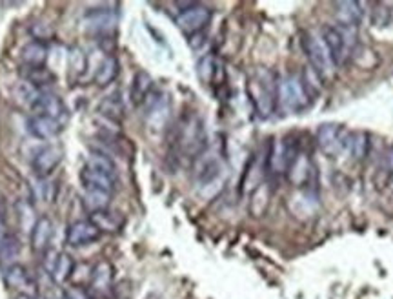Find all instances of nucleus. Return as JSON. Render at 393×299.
I'll return each instance as SVG.
<instances>
[{"mask_svg": "<svg viewBox=\"0 0 393 299\" xmlns=\"http://www.w3.org/2000/svg\"><path fill=\"white\" fill-rule=\"evenodd\" d=\"M250 103L261 119H270L279 106V77L266 68H257L246 86Z\"/></svg>", "mask_w": 393, "mask_h": 299, "instance_id": "f257e3e1", "label": "nucleus"}, {"mask_svg": "<svg viewBox=\"0 0 393 299\" xmlns=\"http://www.w3.org/2000/svg\"><path fill=\"white\" fill-rule=\"evenodd\" d=\"M207 133L199 115L188 113L177 123L173 133V150L178 159L197 161L206 152Z\"/></svg>", "mask_w": 393, "mask_h": 299, "instance_id": "f03ea898", "label": "nucleus"}, {"mask_svg": "<svg viewBox=\"0 0 393 299\" xmlns=\"http://www.w3.org/2000/svg\"><path fill=\"white\" fill-rule=\"evenodd\" d=\"M335 66L344 64L351 59V53L357 47V31L353 28L326 26L321 33Z\"/></svg>", "mask_w": 393, "mask_h": 299, "instance_id": "7ed1b4c3", "label": "nucleus"}, {"mask_svg": "<svg viewBox=\"0 0 393 299\" xmlns=\"http://www.w3.org/2000/svg\"><path fill=\"white\" fill-rule=\"evenodd\" d=\"M302 50H304L306 53V59L309 60V68L317 73L322 81L334 77L337 66H335L334 59H331L330 52H328V47H326L321 35L306 31V33L302 35Z\"/></svg>", "mask_w": 393, "mask_h": 299, "instance_id": "20e7f679", "label": "nucleus"}, {"mask_svg": "<svg viewBox=\"0 0 393 299\" xmlns=\"http://www.w3.org/2000/svg\"><path fill=\"white\" fill-rule=\"evenodd\" d=\"M312 95L306 91L299 75H284L279 79V104L290 113H302L312 106Z\"/></svg>", "mask_w": 393, "mask_h": 299, "instance_id": "39448f33", "label": "nucleus"}, {"mask_svg": "<svg viewBox=\"0 0 393 299\" xmlns=\"http://www.w3.org/2000/svg\"><path fill=\"white\" fill-rule=\"evenodd\" d=\"M181 13L177 15L175 22H177L178 30L182 33H186L188 37L195 33L206 30V26L212 22L213 11L204 4H195V2H188V4H181Z\"/></svg>", "mask_w": 393, "mask_h": 299, "instance_id": "423d86ee", "label": "nucleus"}, {"mask_svg": "<svg viewBox=\"0 0 393 299\" xmlns=\"http://www.w3.org/2000/svg\"><path fill=\"white\" fill-rule=\"evenodd\" d=\"M350 132L337 123H324L317 130V145L321 152L328 157H338L344 150H348Z\"/></svg>", "mask_w": 393, "mask_h": 299, "instance_id": "0eeeda50", "label": "nucleus"}, {"mask_svg": "<svg viewBox=\"0 0 393 299\" xmlns=\"http://www.w3.org/2000/svg\"><path fill=\"white\" fill-rule=\"evenodd\" d=\"M144 106H146V123L149 124V128L156 132L164 128L169 119V110H171L168 95L153 90Z\"/></svg>", "mask_w": 393, "mask_h": 299, "instance_id": "6e6552de", "label": "nucleus"}, {"mask_svg": "<svg viewBox=\"0 0 393 299\" xmlns=\"http://www.w3.org/2000/svg\"><path fill=\"white\" fill-rule=\"evenodd\" d=\"M62 157L64 152L59 145H47L35 154L33 161H31V168H33L38 179H47L59 168V164L62 163Z\"/></svg>", "mask_w": 393, "mask_h": 299, "instance_id": "1a4fd4ad", "label": "nucleus"}, {"mask_svg": "<svg viewBox=\"0 0 393 299\" xmlns=\"http://www.w3.org/2000/svg\"><path fill=\"white\" fill-rule=\"evenodd\" d=\"M101 230L89 219H79V221L72 222L66 230V243L75 248L89 247L91 243L101 239Z\"/></svg>", "mask_w": 393, "mask_h": 299, "instance_id": "9d476101", "label": "nucleus"}, {"mask_svg": "<svg viewBox=\"0 0 393 299\" xmlns=\"http://www.w3.org/2000/svg\"><path fill=\"white\" fill-rule=\"evenodd\" d=\"M117 22H119V17L113 9H93L82 18V28L91 33L104 35L113 31Z\"/></svg>", "mask_w": 393, "mask_h": 299, "instance_id": "9b49d317", "label": "nucleus"}, {"mask_svg": "<svg viewBox=\"0 0 393 299\" xmlns=\"http://www.w3.org/2000/svg\"><path fill=\"white\" fill-rule=\"evenodd\" d=\"M334 17L341 28H353L357 30L364 18V9L360 2L355 0H341L334 4Z\"/></svg>", "mask_w": 393, "mask_h": 299, "instance_id": "f8f14e48", "label": "nucleus"}, {"mask_svg": "<svg viewBox=\"0 0 393 299\" xmlns=\"http://www.w3.org/2000/svg\"><path fill=\"white\" fill-rule=\"evenodd\" d=\"M266 154L254 155V157L250 159L248 167H246L244 174H242L241 193H248V196H250L258 184L264 183V176H266Z\"/></svg>", "mask_w": 393, "mask_h": 299, "instance_id": "ddd939ff", "label": "nucleus"}, {"mask_svg": "<svg viewBox=\"0 0 393 299\" xmlns=\"http://www.w3.org/2000/svg\"><path fill=\"white\" fill-rule=\"evenodd\" d=\"M313 176V167H312V159L306 152L300 150L299 154L295 155V159L292 161L290 168L286 171L287 181L297 186V188H302V186H308L309 179Z\"/></svg>", "mask_w": 393, "mask_h": 299, "instance_id": "4468645a", "label": "nucleus"}, {"mask_svg": "<svg viewBox=\"0 0 393 299\" xmlns=\"http://www.w3.org/2000/svg\"><path fill=\"white\" fill-rule=\"evenodd\" d=\"M28 130L33 137L40 139V141H51V139H55L59 137V133L62 132V123L53 117H47V115H31L28 119Z\"/></svg>", "mask_w": 393, "mask_h": 299, "instance_id": "2eb2a0df", "label": "nucleus"}, {"mask_svg": "<svg viewBox=\"0 0 393 299\" xmlns=\"http://www.w3.org/2000/svg\"><path fill=\"white\" fill-rule=\"evenodd\" d=\"M51 237H53V221L46 215L38 218L35 227L30 232V243L33 252L44 254L50 248Z\"/></svg>", "mask_w": 393, "mask_h": 299, "instance_id": "dca6fc26", "label": "nucleus"}, {"mask_svg": "<svg viewBox=\"0 0 393 299\" xmlns=\"http://www.w3.org/2000/svg\"><path fill=\"white\" fill-rule=\"evenodd\" d=\"M33 110L38 115H47L60 120L64 117V113H66V104L62 103V98L59 95L44 90L40 94V97L37 98V103L33 104Z\"/></svg>", "mask_w": 393, "mask_h": 299, "instance_id": "f3484780", "label": "nucleus"}, {"mask_svg": "<svg viewBox=\"0 0 393 299\" xmlns=\"http://www.w3.org/2000/svg\"><path fill=\"white\" fill-rule=\"evenodd\" d=\"M81 181L84 190H101V192L113 193L115 186H117V179L102 174V171L91 170V168L84 167L81 170Z\"/></svg>", "mask_w": 393, "mask_h": 299, "instance_id": "a211bd4d", "label": "nucleus"}, {"mask_svg": "<svg viewBox=\"0 0 393 299\" xmlns=\"http://www.w3.org/2000/svg\"><path fill=\"white\" fill-rule=\"evenodd\" d=\"M155 90L153 88V79L148 72H137L133 81H131V88H130V98L133 106H142L148 97L152 95V91Z\"/></svg>", "mask_w": 393, "mask_h": 299, "instance_id": "6ab92c4d", "label": "nucleus"}, {"mask_svg": "<svg viewBox=\"0 0 393 299\" xmlns=\"http://www.w3.org/2000/svg\"><path fill=\"white\" fill-rule=\"evenodd\" d=\"M271 186L268 183L258 184L257 188L250 193V205H248V210L254 218H264L270 208V201H271Z\"/></svg>", "mask_w": 393, "mask_h": 299, "instance_id": "aec40b11", "label": "nucleus"}, {"mask_svg": "<svg viewBox=\"0 0 393 299\" xmlns=\"http://www.w3.org/2000/svg\"><path fill=\"white\" fill-rule=\"evenodd\" d=\"M21 241L17 235L6 234L0 237V266L9 269V266L17 265V259L21 256Z\"/></svg>", "mask_w": 393, "mask_h": 299, "instance_id": "412c9836", "label": "nucleus"}, {"mask_svg": "<svg viewBox=\"0 0 393 299\" xmlns=\"http://www.w3.org/2000/svg\"><path fill=\"white\" fill-rule=\"evenodd\" d=\"M73 272H75V259H73L69 254L59 252L55 263H53V266H51L50 270L51 279H53L57 285H66V283L69 281V278L73 276Z\"/></svg>", "mask_w": 393, "mask_h": 299, "instance_id": "4be33fe9", "label": "nucleus"}, {"mask_svg": "<svg viewBox=\"0 0 393 299\" xmlns=\"http://www.w3.org/2000/svg\"><path fill=\"white\" fill-rule=\"evenodd\" d=\"M89 285L97 292L110 290L111 286H113V265H111L110 261H101V263L95 265Z\"/></svg>", "mask_w": 393, "mask_h": 299, "instance_id": "5701e85b", "label": "nucleus"}, {"mask_svg": "<svg viewBox=\"0 0 393 299\" xmlns=\"http://www.w3.org/2000/svg\"><path fill=\"white\" fill-rule=\"evenodd\" d=\"M21 59L22 64L24 66H31V68H38V66H46L47 60V47L44 43H38V40H33V43H28L21 52Z\"/></svg>", "mask_w": 393, "mask_h": 299, "instance_id": "b1692460", "label": "nucleus"}, {"mask_svg": "<svg viewBox=\"0 0 393 299\" xmlns=\"http://www.w3.org/2000/svg\"><path fill=\"white\" fill-rule=\"evenodd\" d=\"M89 221L101 230V234H115L123 228V219L110 210H98L89 214Z\"/></svg>", "mask_w": 393, "mask_h": 299, "instance_id": "393cba45", "label": "nucleus"}, {"mask_svg": "<svg viewBox=\"0 0 393 299\" xmlns=\"http://www.w3.org/2000/svg\"><path fill=\"white\" fill-rule=\"evenodd\" d=\"M98 115L104 117L110 123H120L124 119V104L120 101V97L117 94L108 95L101 101L97 108Z\"/></svg>", "mask_w": 393, "mask_h": 299, "instance_id": "a878e982", "label": "nucleus"}, {"mask_svg": "<svg viewBox=\"0 0 393 299\" xmlns=\"http://www.w3.org/2000/svg\"><path fill=\"white\" fill-rule=\"evenodd\" d=\"M24 72H22V79L25 82H30L31 86H35L37 90L44 91V88L50 84H53L55 81V75L46 68V66H38V68H31V66H24Z\"/></svg>", "mask_w": 393, "mask_h": 299, "instance_id": "bb28decb", "label": "nucleus"}, {"mask_svg": "<svg viewBox=\"0 0 393 299\" xmlns=\"http://www.w3.org/2000/svg\"><path fill=\"white\" fill-rule=\"evenodd\" d=\"M4 279H6V285H8L9 288H13V290H24V288L33 286V281H31L28 269L18 265V263L17 265L9 266V269H6Z\"/></svg>", "mask_w": 393, "mask_h": 299, "instance_id": "cd10ccee", "label": "nucleus"}, {"mask_svg": "<svg viewBox=\"0 0 393 299\" xmlns=\"http://www.w3.org/2000/svg\"><path fill=\"white\" fill-rule=\"evenodd\" d=\"M117 75H119V60H117V57L108 55L104 57V60L95 72V82H97V86L104 88V86L111 84L117 79Z\"/></svg>", "mask_w": 393, "mask_h": 299, "instance_id": "c85d7f7f", "label": "nucleus"}, {"mask_svg": "<svg viewBox=\"0 0 393 299\" xmlns=\"http://www.w3.org/2000/svg\"><path fill=\"white\" fill-rule=\"evenodd\" d=\"M348 152L353 157V161H364L370 154V133L366 132H353L350 133L348 141Z\"/></svg>", "mask_w": 393, "mask_h": 299, "instance_id": "c756f323", "label": "nucleus"}, {"mask_svg": "<svg viewBox=\"0 0 393 299\" xmlns=\"http://www.w3.org/2000/svg\"><path fill=\"white\" fill-rule=\"evenodd\" d=\"M84 167L91 168V170L102 171V174H106V176L117 179V167H115L113 159H111L110 155L102 154V152H91V155L88 157Z\"/></svg>", "mask_w": 393, "mask_h": 299, "instance_id": "7c9ffc66", "label": "nucleus"}, {"mask_svg": "<svg viewBox=\"0 0 393 299\" xmlns=\"http://www.w3.org/2000/svg\"><path fill=\"white\" fill-rule=\"evenodd\" d=\"M217 60L213 55H206L199 60V64H197V75H199L200 81L204 84H212L215 81V75H217Z\"/></svg>", "mask_w": 393, "mask_h": 299, "instance_id": "2f4dec72", "label": "nucleus"}, {"mask_svg": "<svg viewBox=\"0 0 393 299\" xmlns=\"http://www.w3.org/2000/svg\"><path fill=\"white\" fill-rule=\"evenodd\" d=\"M110 201H111V193L101 192V190H86V205L89 206L91 212L108 210Z\"/></svg>", "mask_w": 393, "mask_h": 299, "instance_id": "473e14b6", "label": "nucleus"}, {"mask_svg": "<svg viewBox=\"0 0 393 299\" xmlns=\"http://www.w3.org/2000/svg\"><path fill=\"white\" fill-rule=\"evenodd\" d=\"M306 72L302 73V77H300V81H302V84H304L306 91H308L309 95H312V98L315 97V95H319V91L322 90V79L319 77L317 73L313 72L312 68H304Z\"/></svg>", "mask_w": 393, "mask_h": 299, "instance_id": "72a5a7b5", "label": "nucleus"}, {"mask_svg": "<svg viewBox=\"0 0 393 299\" xmlns=\"http://www.w3.org/2000/svg\"><path fill=\"white\" fill-rule=\"evenodd\" d=\"M131 281H127V279H123V281L115 283L113 286H111V290H113V295L115 299H130L131 294H133V288H131Z\"/></svg>", "mask_w": 393, "mask_h": 299, "instance_id": "f704fd0d", "label": "nucleus"}, {"mask_svg": "<svg viewBox=\"0 0 393 299\" xmlns=\"http://www.w3.org/2000/svg\"><path fill=\"white\" fill-rule=\"evenodd\" d=\"M31 35L35 37V40L42 43V40L53 37V31H51V28L46 26V24H35V26L31 28Z\"/></svg>", "mask_w": 393, "mask_h": 299, "instance_id": "c9c22d12", "label": "nucleus"}, {"mask_svg": "<svg viewBox=\"0 0 393 299\" xmlns=\"http://www.w3.org/2000/svg\"><path fill=\"white\" fill-rule=\"evenodd\" d=\"M62 298L64 299H91L82 286H76V285L68 286V288L62 292Z\"/></svg>", "mask_w": 393, "mask_h": 299, "instance_id": "e433bc0d", "label": "nucleus"}, {"mask_svg": "<svg viewBox=\"0 0 393 299\" xmlns=\"http://www.w3.org/2000/svg\"><path fill=\"white\" fill-rule=\"evenodd\" d=\"M385 168L386 170L389 171V174H393V145L392 146H388V150H386V154H385Z\"/></svg>", "mask_w": 393, "mask_h": 299, "instance_id": "4c0bfd02", "label": "nucleus"}, {"mask_svg": "<svg viewBox=\"0 0 393 299\" xmlns=\"http://www.w3.org/2000/svg\"><path fill=\"white\" fill-rule=\"evenodd\" d=\"M13 299H33V298H31L30 294H18V295H15Z\"/></svg>", "mask_w": 393, "mask_h": 299, "instance_id": "58836bf2", "label": "nucleus"}, {"mask_svg": "<svg viewBox=\"0 0 393 299\" xmlns=\"http://www.w3.org/2000/svg\"><path fill=\"white\" fill-rule=\"evenodd\" d=\"M388 186H389V190H392V193H393V174H389V181H388Z\"/></svg>", "mask_w": 393, "mask_h": 299, "instance_id": "ea45409f", "label": "nucleus"}, {"mask_svg": "<svg viewBox=\"0 0 393 299\" xmlns=\"http://www.w3.org/2000/svg\"><path fill=\"white\" fill-rule=\"evenodd\" d=\"M35 299H46V298H44V295H37V298H35Z\"/></svg>", "mask_w": 393, "mask_h": 299, "instance_id": "a19ab883", "label": "nucleus"}]
</instances>
